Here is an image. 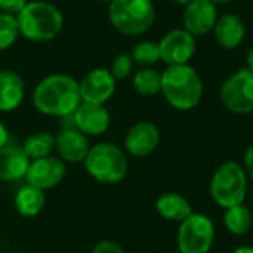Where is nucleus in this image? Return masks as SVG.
<instances>
[{
  "mask_svg": "<svg viewBox=\"0 0 253 253\" xmlns=\"http://www.w3.org/2000/svg\"><path fill=\"white\" fill-rule=\"evenodd\" d=\"M33 104L46 116H73L82 104L79 82L68 74H50L36 86L33 92Z\"/></svg>",
  "mask_w": 253,
  "mask_h": 253,
  "instance_id": "nucleus-1",
  "label": "nucleus"
},
{
  "mask_svg": "<svg viewBox=\"0 0 253 253\" xmlns=\"http://www.w3.org/2000/svg\"><path fill=\"white\" fill-rule=\"evenodd\" d=\"M162 93L176 110H191L199 105L203 95V83L197 71L185 65H170L162 73Z\"/></svg>",
  "mask_w": 253,
  "mask_h": 253,
  "instance_id": "nucleus-2",
  "label": "nucleus"
},
{
  "mask_svg": "<svg viewBox=\"0 0 253 253\" xmlns=\"http://www.w3.org/2000/svg\"><path fill=\"white\" fill-rule=\"evenodd\" d=\"M21 36L31 42H49L55 39L64 25L59 7L49 1H28L16 15Z\"/></svg>",
  "mask_w": 253,
  "mask_h": 253,
  "instance_id": "nucleus-3",
  "label": "nucleus"
},
{
  "mask_svg": "<svg viewBox=\"0 0 253 253\" xmlns=\"http://www.w3.org/2000/svg\"><path fill=\"white\" fill-rule=\"evenodd\" d=\"M113 27L126 36H139L151 28L156 9L151 0H113L108 7Z\"/></svg>",
  "mask_w": 253,
  "mask_h": 253,
  "instance_id": "nucleus-4",
  "label": "nucleus"
},
{
  "mask_svg": "<svg viewBox=\"0 0 253 253\" xmlns=\"http://www.w3.org/2000/svg\"><path fill=\"white\" fill-rule=\"evenodd\" d=\"M84 166L87 173L102 184H117L127 173V159L123 150L111 142H99L90 147Z\"/></svg>",
  "mask_w": 253,
  "mask_h": 253,
  "instance_id": "nucleus-5",
  "label": "nucleus"
},
{
  "mask_svg": "<svg viewBox=\"0 0 253 253\" xmlns=\"http://www.w3.org/2000/svg\"><path fill=\"white\" fill-rule=\"evenodd\" d=\"M248 190V179L243 168L236 162L221 165L212 176L211 194L216 205L230 209L243 203Z\"/></svg>",
  "mask_w": 253,
  "mask_h": 253,
  "instance_id": "nucleus-6",
  "label": "nucleus"
},
{
  "mask_svg": "<svg viewBox=\"0 0 253 253\" xmlns=\"http://www.w3.org/2000/svg\"><path fill=\"white\" fill-rule=\"evenodd\" d=\"M215 228L212 221L202 213H191L181 222L178 248L181 253H208L213 245Z\"/></svg>",
  "mask_w": 253,
  "mask_h": 253,
  "instance_id": "nucleus-7",
  "label": "nucleus"
},
{
  "mask_svg": "<svg viewBox=\"0 0 253 253\" xmlns=\"http://www.w3.org/2000/svg\"><path fill=\"white\" fill-rule=\"evenodd\" d=\"M221 101L231 113H253V71L240 68L231 74L221 87Z\"/></svg>",
  "mask_w": 253,
  "mask_h": 253,
  "instance_id": "nucleus-8",
  "label": "nucleus"
},
{
  "mask_svg": "<svg viewBox=\"0 0 253 253\" xmlns=\"http://www.w3.org/2000/svg\"><path fill=\"white\" fill-rule=\"evenodd\" d=\"M160 59L170 65H185L194 56L197 44L196 37L185 28L170 30L159 43Z\"/></svg>",
  "mask_w": 253,
  "mask_h": 253,
  "instance_id": "nucleus-9",
  "label": "nucleus"
},
{
  "mask_svg": "<svg viewBox=\"0 0 253 253\" xmlns=\"http://www.w3.org/2000/svg\"><path fill=\"white\" fill-rule=\"evenodd\" d=\"M65 172V162L53 156H46L31 160L25 175V181L27 184L44 191L56 187L64 179Z\"/></svg>",
  "mask_w": 253,
  "mask_h": 253,
  "instance_id": "nucleus-10",
  "label": "nucleus"
},
{
  "mask_svg": "<svg viewBox=\"0 0 253 253\" xmlns=\"http://www.w3.org/2000/svg\"><path fill=\"white\" fill-rule=\"evenodd\" d=\"M79 87L82 102L104 105L116 90V79L110 70L95 68L79 82Z\"/></svg>",
  "mask_w": 253,
  "mask_h": 253,
  "instance_id": "nucleus-11",
  "label": "nucleus"
},
{
  "mask_svg": "<svg viewBox=\"0 0 253 253\" xmlns=\"http://www.w3.org/2000/svg\"><path fill=\"white\" fill-rule=\"evenodd\" d=\"M216 4L211 0H196L185 6L184 28L194 37H200L213 30L218 21Z\"/></svg>",
  "mask_w": 253,
  "mask_h": 253,
  "instance_id": "nucleus-12",
  "label": "nucleus"
},
{
  "mask_svg": "<svg viewBox=\"0 0 253 253\" xmlns=\"http://www.w3.org/2000/svg\"><path fill=\"white\" fill-rule=\"evenodd\" d=\"M73 119L77 130L84 135H102L110 126V114L107 108L99 104L82 102L73 113Z\"/></svg>",
  "mask_w": 253,
  "mask_h": 253,
  "instance_id": "nucleus-13",
  "label": "nucleus"
},
{
  "mask_svg": "<svg viewBox=\"0 0 253 253\" xmlns=\"http://www.w3.org/2000/svg\"><path fill=\"white\" fill-rule=\"evenodd\" d=\"M160 142V132L154 123L139 122L133 125L126 138L125 147L135 157H145L151 154Z\"/></svg>",
  "mask_w": 253,
  "mask_h": 253,
  "instance_id": "nucleus-14",
  "label": "nucleus"
},
{
  "mask_svg": "<svg viewBox=\"0 0 253 253\" xmlns=\"http://www.w3.org/2000/svg\"><path fill=\"white\" fill-rule=\"evenodd\" d=\"M90 150L84 133L77 129H62L55 135V151L59 159L67 163L84 162Z\"/></svg>",
  "mask_w": 253,
  "mask_h": 253,
  "instance_id": "nucleus-15",
  "label": "nucleus"
},
{
  "mask_svg": "<svg viewBox=\"0 0 253 253\" xmlns=\"http://www.w3.org/2000/svg\"><path fill=\"white\" fill-rule=\"evenodd\" d=\"M31 160L22 150L16 145H4L0 148V181L12 182L25 178Z\"/></svg>",
  "mask_w": 253,
  "mask_h": 253,
  "instance_id": "nucleus-16",
  "label": "nucleus"
},
{
  "mask_svg": "<svg viewBox=\"0 0 253 253\" xmlns=\"http://www.w3.org/2000/svg\"><path fill=\"white\" fill-rule=\"evenodd\" d=\"M215 40L218 44L224 49H236L242 44L246 27L243 19L239 15L234 13H225L218 18L215 27H213Z\"/></svg>",
  "mask_w": 253,
  "mask_h": 253,
  "instance_id": "nucleus-17",
  "label": "nucleus"
},
{
  "mask_svg": "<svg viewBox=\"0 0 253 253\" xmlns=\"http://www.w3.org/2000/svg\"><path fill=\"white\" fill-rule=\"evenodd\" d=\"M25 95L22 77L12 70H0V111L9 113L16 110Z\"/></svg>",
  "mask_w": 253,
  "mask_h": 253,
  "instance_id": "nucleus-18",
  "label": "nucleus"
},
{
  "mask_svg": "<svg viewBox=\"0 0 253 253\" xmlns=\"http://www.w3.org/2000/svg\"><path fill=\"white\" fill-rule=\"evenodd\" d=\"M156 209L165 219L175 222H182L193 213L190 203L176 193L162 194L156 202Z\"/></svg>",
  "mask_w": 253,
  "mask_h": 253,
  "instance_id": "nucleus-19",
  "label": "nucleus"
},
{
  "mask_svg": "<svg viewBox=\"0 0 253 253\" xmlns=\"http://www.w3.org/2000/svg\"><path fill=\"white\" fill-rule=\"evenodd\" d=\"M13 203L19 215L31 218L42 212L46 203V196L43 190L27 184L18 190V193L15 194Z\"/></svg>",
  "mask_w": 253,
  "mask_h": 253,
  "instance_id": "nucleus-20",
  "label": "nucleus"
},
{
  "mask_svg": "<svg viewBox=\"0 0 253 253\" xmlns=\"http://www.w3.org/2000/svg\"><path fill=\"white\" fill-rule=\"evenodd\" d=\"M22 150L30 157V160H36V159L50 156V153L55 150V136H52L47 132L31 133L24 141Z\"/></svg>",
  "mask_w": 253,
  "mask_h": 253,
  "instance_id": "nucleus-21",
  "label": "nucleus"
},
{
  "mask_svg": "<svg viewBox=\"0 0 253 253\" xmlns=\"http://www.w3.org/2000/svg\"><path fill=\"white\" fill-rule=\"evenodd\" d=\"M133 87L142 96H156L162 92V74L151 67H144L135 74Z\"/></svg>",
  "mask_w": 253,
  "mask_h": 253,
  "instance_id": "nucleus-22",
  "label": "nucleus"
},
{
  "mask_svg": "<svg viewBox=\"0 0 253 253\" xmlns=\"http://www.w3.org/2000/svg\"><path fill=\"white\" fill-rule=\"evenodd\" d=\"M224 222L230 233H233L236 236H243L251 230L253 216L248 208H245L243 205H239V206L227 209Z\"/></svg>",
  "mask_w": 253,
  "mask_h": 253,
  "instance_id": "nucleus-23",
  "label": "nucleus"
},
{
  "mask_svg": "<svg viewBox=\"0 0 253 253\" xmlns=\"http://www.w3.org/2000/svg\"><path fill=\"white\" fill-rule=\"evenodd\" d=\"M21 36L15 15L0 12V50L9 49Z\"/></svg>",
  "mask_w": 253,
  "mask_h": 253,
  "instance_id": "nucleus-24",
  "label": "nucleus"
},
{
  "mask_svg": "<svg viewBox=\"0 0 253 253\" xmlns=\"http://www.w3.org/2000/svg\"><path fill=\"white\" fill-rule=\"evenodd\" d=\"M132 61L136 62L141 67H150L153 64H156L157 61H160V49H159V43L154 42H141L138 43L133 50H132Z\"/></svg>",
  "mask_w": 253,
  "mask_h": 253,
  "instance_id": "nucleus-25",
  "label": "nucleus"
},
{
  "mask_svg": "<svg viewBox=\"0 0 253 253\" xmlns=\"http://www.w3.org/2000/svg\"><path fill=\"white\" fill-rule=\"evenodd\" d=\"M132 67H133L132 56L127 53H120L114 58L110 73L113 74L116 80H123L132 73Z\"/></svg>",
  "mask_w": 253,
  "mask_h": 253,
  "instance_id": "nucleus-26",
  "label": "nucleus"
},
{
  "mask_svg": "<svg viewBox=\"0 0 253 253\" xmlns=\"http://www.w3.org/2000/svg\"><path fill=\"white\" fill-rule=\"evenodd\" d=\"M27 3L28 0H0V12L16 16Z\"/></svg>",
  "mask_w": 253,
  "mask_h": 253,
  "instance_id": "nucleus-27",
  "label": "nucleus"
},
{
  "mask_svg": "<svg viewBox=\"0 0 253 253\" xmlns=\"http://www.w3.org/2000/svg\"><path fill=\"white\" fill-rule=\"evenodd\" d=\"M92 253H125V251L116 242L102 240L92 249Z\"/></svg>",
  "mask_w": 253,
  "mask_h": 253,
  "instance_id": "nucleus-28",
  "label": "nucleus"
},
{
  "mask_svg": "<svg viewBox=\"0 0 253 253\" xmlns=\"http://www.w3.org/2000/svg\"><path fill=\"white\" fill-rule=\"evenodd\" d=\"M245 166H246V170L248 173L251 175V178L253 179V145H251L245 154Z\"/></svg>",
  "mask_w": 253,
  "mask_h": 253,
  "instance_id": "nucleus-29",
  "label": "nucleus"
},
{
  "mask_svg": "<svg viewBox=\"0 0 253 253\" xmlns=\"http://www.w3.org/2000/svg\"><path fill=\"white\" fill-rule=\"evenodd\" d=\"M7 139H9V132L6 129V126L3 123H0V148L7 145Z\"/></svg>",
  "mask_w": 253,
  "mask_h": 253,
  "instance_id": "nucleus-30",
  "label": "nucleus"
},
{
  "mask_svg": "<svg viewBox=\"0 0 253 253\" xmlns=\"http://www.w3.org/2000/svg\"><path fill=\"white\" fill-rule=\"evenodd\" d=\"M246 64H248L246 68H249L251 71H253V46L249 49V52L246 55Z\"/></svg>",
  "mask_w": 253,
  "mask_h": 253,
  "instance_id": "nucleus-31",
  "label": "nucleus"
},
{
  "mask_svg": "<svg viewBox=\"0 0 253 253\" xmlns=\"http://www.w3.org/2000/svg\"><path fill=\"white\" fill-rule=\"evenodd\" d=\"M233 253H253V248H239Z\"/></svg>",
  "mask_w": 253,
  "mask_h": 253,
  "instance_id": "nucleus-32",
  "label": "nucleus"
},
{
  "mask_svg": "<svg viewBox=\"0 0 253 253\" xmlns=\"http://www.w3.org/2000/svg\"><path fill=\"white\" fill-rule=\"evenodd\" d=\"M175 3H178V4H182V6H188L190 3H193V1H196V0H173Z\"/></svg>",
  "mask_w": 253,
  "mask_h": 253,
  "instance_id": "nucleus-33",
  "label": "nucleus"
},
{
  "mask_svg": "<svg viewBox=\"0 0 253 253\" xmlns=\"http://www.w3.org/2000/svg\"><path fill=\"white\" fill-rule=\"evenodd\" d=\"M211 1H213L215 4H224V3H230L233 0H211Z\"/></svg>",
  "mask_w": 253,
  "mask_h": 253,
  "instance_id": "nucleus-34",
  "label": "nucleus"
},
{
  "mask_svg": "<svg viewBox=\"0 0 253 253\" xmlns=\"http://www.w3.org/2000/svg\"><path fill=\"white\" fill-rule=\"evenodd\" d=\"M98 1H108V3H110V1H113V0H98Z\"/></svg>",
  "mask_w": 253,
  "mask_h": 253,
  "instance_id": "nucleus-35",
  "label": "nucleus"
}]
</instances>
